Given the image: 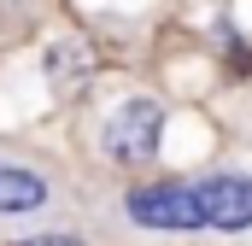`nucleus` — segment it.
<instances>
[{
    "mask_svg": "<svg viewBox=\"0 0 252 246\" xmlns=\"http://www.w3.org/2000/svg\"><path fill=\"white\" fill-rule=\"evenodd\" d=\"M100 147H106L118 164H147V158L164 147V106H158V100H124V106L106 118Z\"/></svg>",
    "mask_w": 252,
    "mask_h": 246,
    "instance_id": "1",
    "label": "nucleus"
},
{
    "mask_svg": "<svg viewBox=\"0 0 252 246\" xmlns=\"http://www.w3.org/2000/svg\"><path fill=\"white\" fill-rule=\"evenodd\" d=\"M124 211L141 223V229H158V235H193V229H205L199 199H193V187H182V182H147V187H129Z\"/></svg>",
    "mask_w": 252,
    "mask_h": 246,
    "instance_id": "2",
    "label": "nucleus"
},
{
    "mask_svg": "<svg viewBox=\"0 0 252 246\" xmlns=\"http://www.w3.org/2000/svg\"><path fill=\"white\" fill-rule=\"evenodd\" d=\"M193 199H199L205 229H217V235L252 229V176H241V170H223V176L193 182Z\"/></svg>",
    "mask_w": 252,
    "mask_h": 246,
    "instance_id": "3",
    "label": "nucleus"
},
{
    "mask_svg": "<svg viewBox=\"0 0 252 246\" xmlns=\"http://www.w3.org/2000/svg\"><path fill=\"white\" fill-rule=\"evenodd\" d=\"M47 205V182L41 170H24V164H0V217H18V211H41Z\"/></svg>",
    "mask_w": 252,
    "mask_h": 246,
    "instance_id": "4",
    "label": "nucleus"
},
{
    "mask_svg": "<svg viewBox=\"0 0 252 246\" xmlns=\"http://www.w3.org/2000/svg\"><path fill=\"white\" fill-rule=\"evenodd\" d=\"M47 246H70V241H47Z\"/></svg>",
    "mask_w": 252,
    "mask_h": 246,
    "instance_id": "5",
    "label": "nucleus"
}]
</instances>
